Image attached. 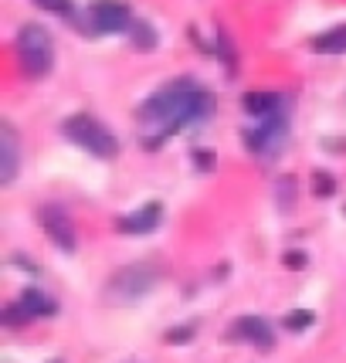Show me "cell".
<instances>
[{"label": "cell", "mask_w": 346, "mask_h": 363, "mask_svg": "<svg viewBox=\"0 0 346 363\" xmlns=\"http://www.w3.org/2000/svg\"><path fill=\"white\" fill-rule=\"evenodd\" d=\"M211 109V95L190 79H177L153 92L140 109V119L153 133H177L197 119H204Z\"/></svg>", "instance_id": "cell-1"}, {"label": "cell", "mask_w": 346, "mask_h": 363, "mask_svg": "<svg viewBox=\"0 0 346 363\" xmlns=\"http://www.w3.org/2000/svg\"><path fill=\"white\" fill-rule=\"evenodd\" d=\"M17 58L31 79H45L55 65V48H51V38H48L45 28L28 24V28L17 31Z\"/></svg>", "instance_id": "cell-2"}, {"label": "cell", "mask_w": 346, "mask_h": 363, "mask_svg": "<svg viewBox=\"0 0 346 363\" xmlns=\"http://www.w3.org/2000/svg\"><path fill=\"white\" fill-rule=\"evenodd\" d=\"M65 136L75 143V146H82L85 153H92V157H99V160H112L116 153H119L116 136H112L99 119H92V116H72V119L65 123Z\"/></svg>", "instance_id": "cell-3"}, {"label": "cell", "mask_w": 346, "mask_h": 363, "mask_svg": "<svg viewBox=\"0 0 346 363\" xmlns=\"http://www.w3.org/2000/svg\"><path fill=\"white\" fill-rule=\"evenodd\" d=\"M153 282H157V272L150 269V265H126L106 285V292L116 302H133V299H143L153 289Z\"/></svg>", "instance_id": "cell-4"}, {"label": "cell", "mask_w": 346, "mask_h": 363, "mask_svg": "<svg viewBox=\"0 0 346 363\" xmlns=\"http://www.w3.org/2000/svg\"><path fill=\"white\" fill-rule=\"evenodd\" d=\"M85 21H92V31H109V34H119L126 31L133 24V14L123 0H95L89 7Z\"/></svg>", "instance_id": "cell-5"}, {"label": "cell", "mask_w": 346, "mask_h": 363, "mask_svg": "<svg viewBox=\"0 0 346 363\" xmlns=\"http://www.w3.org/2000/svg\"><path fill=\"white\" fill-rule=\"evenodd\" d=\"M245 143L252 146L255 153H262V157L279 153V146L285 143V119H279V116H265L262 126L245 133Z\"/></svg>", "instance_id": "cell-6"}, {"label": "cell", "mask_w": 346, "mask_h": 363, "mask_svg": "<svg viewBox=\"0 0 346 363\" xmlns=\"http://www.w3.org/2000/svg\"><path fill=\"white\" fill-rule=\"evenodd\" d=\"M55 313V302L51 299H45L41 292H24L21 296V302H14V306H7V323L11 326H17V323H24V319H41V316H51Z\"/></svg>", "instance_id": "cell-7"}, {"label": "cell", "mask_w": 346, "mask_h": 363, "mask_svg": "<svg viewBox=\"0 0 346 363\" xmlns=\"http://www.w3.org/2000/svg\"><path fill=\"white\" fill-rule=\"evenodd\" d=\"M41 224H45L48 235H51V241H58L65 252L75 248V228H72V221H68V214H65L62 207H41Z\"/></svg>", "instance_id": "cell-8"}, {"label": "cell", "mask_w": 346, "mask_h": 363, "mask_svg": "<svg viewBox=\"0 0 346 363\" xmlns=\"http://www.w3.org/2000/svg\"><path fill=\"white\" fill-rule=\"evenodd\" d=\"M231 333H235L238 340H248V343H255L258 350H272V347H275V333H272V326H268L262 316L238 319Z\"/></svg>", "instance_id": "cell-9"}, {"label": "cell", "mask_w": 346, "mask_h": 363, "mask_svg": "<svg viewBox=\"0 0 346 363\" xmlns=\"http://www.w3.org/2000/svg\"><path fill=\"white\" fill-rule=\"evenodd\" d=\"M160 218H163V207L160 204H146L140 211H133L129 218L119 221V231H126V235H150V231H157Z\"/></svg>", "instance_id": "cell-10"}, {"label": "cell", "mask_w": 346, "mask_h": 363, "mask_svg": "<svg viewBox=\"0 0 346 363\" xmlns=\"http://www.w3.org/2000/svg\"><path fill=\"white\" fill-rule=\"evenodd\" d=\"M4 174H0V180L4 184H11L17 174V136H14V129L11 126H4Z\"/></svg>", "instance_id": "cell-11"}, {"label": "cell", "mask_w": 346, "mask_h": 363, "mask_svg": "<svg viewBox=\"0 0 346 363\" xmlns=\"http://www.w3.org/2000/svg\"><path fill=\"white\" fill-rule=\"evenodd\" d=\"M316 51H323V55H343L346 51V24H340V28H333V31L319 34L313 41Z\"/></svg>", "instance_id": "cell-12"}, {"label": "cell", "mask_w": 346, "mask_h": 363, "mask_svg": "<svg viewBox=\"0 0 346 363\" xmlns=\"http://www.w3.org/2000/svg\"><path fill=\"white\" fill-rule=\"evenodd\" d=\"M282 106V99L279 95H268V92H252L245 99V109L252 112V116H275Z\"/></svg>", "instance_id": "cell-13"}, {"label": "cell", "mask_w": 346, "mask_h": 363, "mask_svg": "<svg viewBox=\"0 0 346 363\" xmlns=\"http://www.w3.org/2000/svg\"><path fill=\"white\" fill-rule=\"evenodd\" d=\"M38 7H45V11H51V14H58L65 17V21H72V24H85V21H79V11L72 7V0H34Z\"/></svg>", "instance_id": "cell-14"}, {"label": "cell", "mask_w": 346, "mask_h": 363, "mask_svg": "<svg viewBox=\"0 0 346 363\" xmlns=\"http://www.w3.org/2000/svg\"><path fill=\"white\" fill-rule=\"evenodd\" d=\"M309 313H292V316H289V326H292V330H302V326H309Z\"/></svg>", "instance_id": "cell-15"}]
</instances>
